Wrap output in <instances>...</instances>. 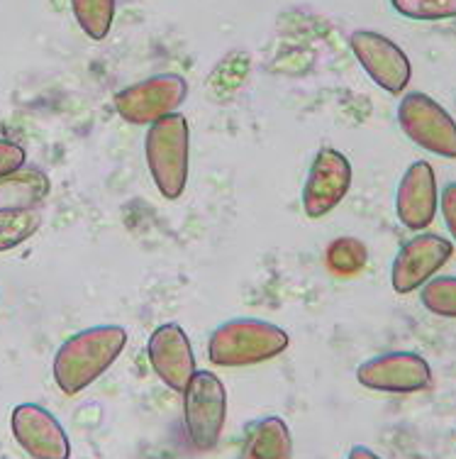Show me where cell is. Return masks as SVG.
I'll list each match as a JSON object with an SVG mask.
<instances>
[{
    "label": "cell",
    "mask_w": 456,
    "mask_h": 459,
    "mask_svg": "<svg viewBox=\"0 0 456 459\" xmlns=\"http://www.w3.org/2000/svg\"><path fill=\"white\" fill-rule=\"evenodd\" d=\"M439 208H442V218H444L449 235L456 242V181L444 186V191L439 195Z\"/></svg>",
    "instance_id": "7402d4cb"
},
{
    "label": "cell",
    "mask_w": 456,
    "mask_h": 459,
    "mask_svg": "<svg viewBox=\"0 0 456 459\" xmlns=\"http://www.w3.org/2000/svg\"><path fill=\"white\" fill-rule=\"evenodd\" d=\"M235 459H293V440L286 420L279 415H266L256 420L246 430Z\"/></svg>",
    "instance_id": "5bb4252c"
},
{
    "label": "cell",
    "mask_w": 456,
    "mask_h": 459,
    "mask_svg": "<svg viewBox=\"0 0 456 459\" xmlns=\"http://www.w3.org/2000/svg\"><path fill=\"white\" fill-rule=\"evenodd\" d=\"M351 177L354 171L342 152L332 147H323L317 152L303 186V211L307 218H325L342 204L349 194Z\"/></svg>",
    "instance_id": "9c48e42d"
},
{
    "label": "cell",
    "mask_w": 456,
    "mask_h": 459,
    "mask_svg": "<svg viewBox=\"0 0 456 459\" xmlns=\"http://www.w3.org/2000/svg\"><path fill=\"white\" fill-rule=\"evenodd\" d=\"M52 191V184L39 169H20L0 178V211L39 208Z\"/></svg>",
    "instance_id": "9a60e30c"
},
{
    "label": "cell",
    "mask_w": 456,
    "mask_h": 459,
    "mask_svg": "<svg viewBox=\"0 0 456 459\" xmlns=\"http://www.w3.org/2000/svg\"><path fill=\"white\" fill-rule=\"evenodd\" d=\"M398 125L425 152L456 160V120L427 93H405L398 103Z\"/></svg>",
    "instance_id": "5b68a950"
},
{
    "label": "cell",
    "mask_w": 456,
    "mask_h": 459,
    "mask_svg": "<svg viewBox=\"0 0 456 459\" xmlns=\"http://www.w3.org/2000/svg\"><path fill=\"white\" fill-rule=\"evenodd\" d=\"M347 459H381L374 450H369V447H364V445H357V447H351L349 455H347Z\"/></svg>",
    "instance_id": "603a6c76"
},
{
    "label": "cell",
    "mask_w": 456,
    "mask_h": 459,
    "mask_svg": "<svg viewBox=\"0 0 456 459\" xmlns=\"http://www.w3.org/2000/svg\"><path fill=\"white\" fill-rule=\"evenodd\" d=\"M422 308L432 316L456 320V276H434L420 289Z\"/></svg>",
    "instance_id": "d6986e66"
},
{
    "label": "cell",
    "mask_w": 456,
    "mask_h": 459,
    "mask_svg": "<svg viewBox=\"0 0 456 459\" xmlns=\"http://www.w3.org/2000/svg\"><path fill=\"white\" fill-rule=\"evenodd\" d=\"M391 5L398 15L420 22L456 18V0H391Z\"/></svg>",
    "instance_id": "ffe728a7"
},
{
    "label": "cell",
    "mask_w": 456,
    "mask_h": 459,
    "mask_svg": "<svg viewBox=\"0 0 456 459\" xmlns=\"http://www.w3.org/2000/svg\"><path fill=\"white\" fill-rule=\"evenodd\" d=\"M349 47L361 69L366 71L371 81L388 93H403L413 76V66L408 54L391 42L388 37L374 30H357L349 37Z\"/></svg>",
    "instance_id": "30bf717a"
},
{
    "label": "cell",
    "mask_w": 456,
    "mask_h": 459,
    "mask_svg": "<svg viewBox=\"0 0 456 459\" xmlns=\"http://www.w3.org/2000/svg\"><path fill=\"white\" fill-rule=\"evenodd\" d=\"M369 262V249L357 238H337L327 247L325 264L334 276H354Z\"/></svg>",
    "instance_id": "ac0fdd59"
},
{
    "label": "cell",
    "mask_w": 456,
    "mask_h": 459,
    "mask_svg": "<svg viewBox=\"0 0 456 459\" xmlns=\"http://www.w3.org/2000/svg\"><path fill=\"white\" fill-rule=\"evenodd\" d=\"M228 420V391L212 371H195L184 391V428L198 452L218 447Z\"/></svg>",
    "instance_id": "277c9868"
},
{
    "label": "cell",
    "mask_w": 456,
    "mask_h": 459,
    "mask_svg": "<svg viewBox=\"0 0 456 459\" xmlns=\"http://www.w3.org/2000/svg\"><path fill=\"white\" fill-rule=\"evenodd\" d=\"M73 18L90 39H106L115 20V0H71Z\"/></svg>",
    "instance_id": "2e32d148"
},
{
    "label": "cell",
    "mask_w": 456,
    "mask_h": 459,
    "mask_svg": "<svg viewBox=\"0 0 456 459\" xmlns=\"http://www.w3.org/2000/svg\"><path fill=\"white\" fill-rule=\"evenodd\" d=\"M127 333L120 325L86 327L71 335L54 354L52 374L64 396L86 391L123 354Z\"/></svg>",
    "instance_id": "6da1fadb"
},
{
    "label": "cell",
    "mask_w": 456,
    "mask_h": 459,
    "mask_svg": "<svg viewBox=\"0 0 456 459\" xmlns=\"http://www.w3.org/2000/svg\"><path fill=\"white\" fill-rule=\"evenodd\" d=\"M10 430L32 459H69V435L59 418L39 403H20L10 415Z\"/></svg>",
    "instance_id": "8fae6325"
},
{
    "label": "cell",
    "mask_w": 456,
    "mask_h": 459,
    "mask_svg": "<svg viewBox=\"0 0 456 459\" xmlns=\"http://www.w3.org/2000/svg\"><path fill=\"white\" fill-rule=\"evenodd\" d=\"M454 255V245L434 232H420L408 239L391 266V286L395 293H413L437 276Z\"/></svg>",
    "instance_id": "ba28073f"
},
{
    "label": "cell",
    "mask_w": 456,
    "mask_h": 459,
    "mask_svg": "<svg viewBox=\"0 0 456 459\" xmlns=\"http://www.w3.org/2000/svg\"><path fill=\"white\" fill-rule=\"evenodd\" d=\"M25 161L27 154L20 144L10 140H0V178L20 171V169L25 167Z\"/></svg>",
    "instance_id": "44dd1931"
},
{
    "label": "cell",
    "mask_w": 456,
    "mask_h": 459,
    "mask_svg": "<svg viewBox=\"0 0 456 459\" xmlns=\"http://www.w3.org/2000/svg\"><path fill=\"white\" fill-rule=\"evenodd\" d=\"M290 337L269 320L235 318L212 330L208 359L215 367H254L288 350Z\"/></svg>",
    "instance_id": "7a4b0ae2"
},
{
    "label": "cell",
    "mask_w": 456,
    "mask_h": 459,
    "mask_svg": "<svg viewBox=\"0 0 456 459\" xmlns=\"http://www.w3.org/2000/svg\"><path fill=\"white\" fill-rule=\"evenodd\" d=\"M150 362L157 371V377L167 384L171 391L184 394L188 381L195 374V357L191 340L178 323H164L150 335L147 342Z\"/></svg>",
    "instance_id": "7c38bea8"
},
{
    "label": "cell",
    "mask_w": 456,
    "mask_h": 459,
    "mask_svg": "<svg viewBox=\"0 0 456 459\" xmlns=\"http://www.w3.org/2000/svg\"><path fill=\"white\" fill-rule=\"evenodd\" d=\"M357 381L381 394H417L432 386V369L420 354L383 352L359 364Z\"/></svg>",
    "instance_id": "52a82bcc"
},
{
    "label": "cell",
    "mask_w": 456,
    "mask_h": 459,
    "mask_svg": "<svg viewBox=\"0 0 456 459\" xmlns=\"http://www.w3.org/2000/svg\"><path fill=\"white\" fill-rule=\"evenodd\" d=\"M39 225H42V215L37 208L0 211V252L20 247L35 235Z\"/></svg>",
    "instance_id": "e0dca14e"
},
{
    "label": "cell",
    "mask_w": 456,
    "mask_h": 459,
    "mask_svg": "<svg viewBox=\"0 0 456 459\" xmlns=\"http://www.w3.org/2000/svg\"><path fill=\"white\" fill-rule=\"evenodd\" d=\"M437 178L430 161H413L395 191V215L408 230H427L437 215Z\"/></svg>",
    "instance_id": "4fadbf2b"
},
{
    "label": "cell",
    "mask_w": 456,
    "mask_h": 459,
    "mask_svg": "<svg viewBox=\"0 0 456 459\" xmlns=\"http://www.w3.org/2000/svg\"><path fill=\"white\" fill-rule=\"evenodd\" d=\"M144 160L159 194L176 201L188 184L191 169V127L184 115H168L154 125L144 137Z\"/></svg>",
    "instance_id": "3957f363"
},
{
    "label": "cell",
    "mask_w": 456,
    "mask_h": 459,
    "mask_svg": "<svg viewBox=\"0 0 456 459\" xmlns=\"http://www.w3.org/2000/svg\"><path fill=\"white\" fill-rule=\"evenodd\" d=\"M188 98V83L178 74H159L132 83L115 96V110L130 125H154L174 115Z\"/></svg>",
    "instance_id": "8992f818"
}]
</instances>
